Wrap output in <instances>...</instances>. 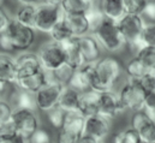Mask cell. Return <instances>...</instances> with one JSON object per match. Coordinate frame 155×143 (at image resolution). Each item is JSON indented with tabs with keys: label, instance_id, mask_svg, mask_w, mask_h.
Returning <instances> with one entry per match:
<instances>
[{
	"label": "cell",
	"instance_id": "cell-16",
	"mask_svg": "<svg viewBox=\"0 0 155 143\" xmlns=\"http://www.w3.org/2000/svg\"><path fill=\"white\" fill-rule=\"evenodd\" d=\"M93 73H94V64H84L79 69L75 70L68 85L79 93L88 91L91 89Z\"/></svg>",
	"mask_w": 155,
	"mask_h": 143
},
{
	"label": "cell",
	"instance_id": "cell-21",
	"mask_svg": "<svg viewBox=\"0 0 155 143\" xmlns=\"http://www.w3.org/2000/svg\"><path fill=\"white\" fill-rule=\"evenodd\" d=\"M99 7L106 18L114 22L120 21L126 15L123 0H100Z\"/></svg>",
	"mask_w": 155,
	"mask_h": 143
},
{
	"label": "cell",
	"instance_id": "cell-5",
	"mask_svg": "<svg viewBox=\"0 0 155 143\" xmlns=\"http://www.w3.org/2000/svg\"><path fill=\"white\" fill-rule=\"evenodd\" d=\"M85 117L79 112H66L63 126L58 130L57 143H77L84 135Z\"/></svg>",
	"mask_w": 155,
	"mask_h": 143
},
{
	"label": "cell",
	"instance_id": "cell-49",
	"mask_svg": "<svg viewBox=\"0 0 155 143\" xmlns=\"http://www.w3.org/2000/svg\"><path fill=\"white\" fill-rule=\"evenodd\" d=\"M100 143H104V142H100Z\"/></svg>",
	"mask_w": 155,
	"mask_h": 143
},
{
	"label": "cell",
	"instance_id": "cell-2",
	"mask_svg": "<svg viewBox=\"0 0 155 143\" xmlns=\"http://www.w3.org/2000/svg\"><path fill=\"white\" fill-rule=\"evenodd\" d=\"M93 35L105 51L111 53H117L126 46L125 38L120 33L118 23L108 18H105V21L93 33Z\"/></svg>",
	"mask_w": 155,
	"mask_h": 143
},
{
	"label": "cell",
	"instance_id": "cell-13",
	"mask_svg": "<svg viewBox=\"0 0 155 143\" xmlns=\"http://www.w3.org/2000/svg\"><path fill=\"white\" fill-rule=\"evenodd\" d=\"M124 111H125V108L119 99L118 93L113 91V90L100 93L97 114H100L110 120H113Z\"/></svg>",
	"mask_w": 155,
	"mask_h": 143
},
{
	"label": "cell",
	"instance_id": "cell-47",
	"mask_svg": "<svg viewBox=\"0 0 155 143\" xmlns=\"http://www.w3.org/2000/svg\"><path fill=\"white\" fill-rule=\"evenodd\" d=\"M2 2H4V0H0V7L2 6Z\"/></svg>",
	"mask_w": 155,
	"mask_h": 143
},
{
	"label": "cell",
	"instance_id": "cell-4",
	"mask_svg": "<svg viewBox=\"0 0 155 143\" xmlns=\"http://www.w3.org/2000/svg\"><path fill=\"white\" fill-rule=\"evenodd\" d=\"M118 95L125 111L129 109L132 112H138L144 109L147 90L142 87L140 79L127 78V82L118 91Z\"/></svg>",
	"mask_w": 155,
	"mask_h": 143
},
{
	"label": "cell",
	"instance_id": "cell-33",
	"mask_svg": "<svg viewBox=\"0 0 155 143\" xmlns=\"http://www.w3.org/2000/svg\"><path fill=\"white\" fill-rule=\"evenodd\" d=\"M74 72H75V70L71 66H69L68 64H64L63 66H60L55 71L48 72V73H49L51 78H53L54 81H57V82H59L64 85H68V83H69L71 76L74 75Z\"/></svg>",
	"mask_w": 155,
	"mask_h": 143
},
{
	"label": "cell",
	"instance_id": "cell-7",
	"mask_svg": "<svg viewBox=\"0 0 155 143\" xmlns=\"http://www.w3.org/2000/svg\"><path fill=\"white\" fill-rule=\"evenodd\" d=\"M63 17H64V11L61 10L60 6H53L41 1L38 5L35 30L48 35Z\"/></svg>",
	"mask_w": 155,
	"mask_h": 143
},
{
	"label": "cell",
	"instance_id": "cell-48",
	"mask_svg": "<svg viewBox=\"0 0 155 143\" xmlns=\"http://www.w3.org/2000/svg\"><path fill=\"white\" fill-rule=\"evenodd\" d=\"M36 1H39V2H40V1H41V0H36Z\"/></svg>",
	"mask_w": 155,
	"mask_h": 143
},
{
	"label": "cell",
	"instance_id": "cell-44",
	"mask_svg": "<svg viewBox=\"0 0 155 143\" xmlns=\"http://www.w3.org/2000/svg\"><path fill=\"white\" fill-rule=\"evenodd\" d=\"M77 143H100V142H97L95 138H93V137H90V136L83 135V136L79 138V141H78Z\"/></svg>",
	"mask_w": 155,
	"mask_h": 143
},
{
	"label": "cell",
	"instance_id": "cell-42",
	"mask_svg": "<svg viewBox=\"0 0 155 143\" xmlns=\"http://www.w3.org/2000/svg\"><path fill=\"white\" fill-rule=\"evenodd\" d=\"M142 17L144 19H148L149 22H155V0H149L147 2Z\"/></svg>",
	"mask_w": 155,
	"mask_h": 143
},
{
	"label": "cell",
	"instance_id": "cell-10",
	"mask_svg": "<svg viewBox=\"0 0 155 143\" xmlns=\"http://www.w3.org/2000/svg\"><path fill=\"white\" fill-rule=\"evenodd\" d=\"M7 34L11 38L12 46L15 52H27L35 42V29L25 27L12 18L8 28Z\"/></svg>",
	"mask_w": 155,
	"mask_h": 143
},
{
	"label": "cell",
	"instance_id": "cell-45",
	"mask_svg": "<svg viewBox=\"0 0 155 143\" xmlns=\"http://www.w3.org/2000/svg\"><path fill=\"white\" fill-rule=\"evenodd\" d=\"M41 1L48 5H53V6H61L64 0H41Z\"/></svg>",
	"mask_w": 155,
	"mask_h": 143
},
{
	"label": "cell",
	"instance_id": "cell-32",
	"mask_svg": "<svg viewBox=\"0 0 155 143\" xmlns=\"http://www.w3.org/2000/svg\"><path fill=\"white\" fill-rule=\"evenodd\" d=\"M113 143H143L138 134L132 128L124 129L119 131L113 138Z\"/></svg>",
	"mask_w": 155,
	"mask_h": 143
},
{
	"label": "cell",
	"instance_id": "cell-46",
	"mask_svg": "<svg viewBox=\"0 0 155 143\" xmlns=\"http://www.w3.org/2000/svg\"><path fill=\"white\" fill-rule=\"evenodd\" d=\"M8 84H6L5 82H2V81H0V95L5 91V89H6V87H7Z\"/></svg>",
	"mask_w": 155,
	"mask_h": 143
},
{
	"label": "cell",
	"instance_id": "cell-14",
	"mask_svg": "<svg viewBox=\"0 0 155 143\" xmlns=\"http://www.w3.org/2000/svg\"><path fill=\"white\" fill-rule=\"evenodd\" d=\"M15 64H16V75H17L16 81L18 78L34 75L40 70H42L38 53H33L28 51L22 52L17 58H15Z\"/></svg>",
	"mask_w": 155,
	"mask_h": 143
},
{
	"label": "cell",
	"instance_id": "cell-3",
	"mask_svg": "<svg viewBox=\"0 0 155 143\" xmlns=\"http://www.w3.org/2000/svg\"><path fill=\"white\" fill-rule=\"evenodd\" d=\"M120 29V33L125 38L126 46H129L135 53H137L143 46L140 41L142 30L144 28L146 21L141 15H130L126 13L120 21L117 22Z\"/></svg>",
	"mask_w": 155,
	"mask_h": 143
},
{
	"label": "cell",
	"instance_id": "cell-17",
	"mask_svg": "<svg viewBox=\"0 0 155 143\" xmlns=\"http://www.w3.org/2000/svg\"><path fill=\"white\" fill-rule=\"evenodd\" d=\"M48 79H49V73L42 69V70H40L34 75L23 77V78H18L15 84H16L17 88H19L22 90L36 94L40 89L48 82Z\"/></svg>",
	"mask_w": 155,
	"mask_h": 143
},
{
	"label": "cell",
	"instance_id": "cell-50",
	"mask_svg": "<svg viewBox=\"0 0 155 143\" xmlns=\"http://www.w3.org/2000/svg\"><path fill=\"white\" fill-rule=\"evenodd\" d=\"M51 143H52V142H51Z\"/></svg>",
	"mask_w": 155,
	"mask_h": 143
},
{
	"label": "cell",
	"instance_id": "cell-6",
	"mask_svg": "<svg viewBox=\"0 0 155 143\" xmlns=\"http://www.w3.org/2000/svg\"><path fill=\"white\" fill-rule=\"evenodd\" d=\"M40 63L43 70L47 72H53L60 66H63L66 62L64 48L60 43L54 41H48L40 47L38 53Z\"/></svg>",
	"mask_w": 155,
	"mask_h": 143
},
{
	"label": "cell",
	"instance_id": "cell-26",
	"mask_svg": "<svg viewBox=\"0 0 155 143\" xmlns=\"http://www.w3.org/2000/svg\"><path fill=\"white\" fill-rule=\"evenodd\" d=\"M94 5L96 0H64L60 7L64 13H87Z\"/></svg>",
	"mask_w": 155,
	"mask_h": 143
},
{
	"label": "cell",
	"instance_id": "cell-24",
	"mask_svg": "<svg viewBox=\"0 0 155 143\" xmlns=\"http://www.w3.org/2000/svg\"><path fill=\"white\" fill-rule=\"evenodd\" d=\"M11 101L13 105V108H23V109H30V111H36V100H35V94L22 90L19 88H17L12 96H11Z\"/></svg>",
	"mask_w": 155,
	"mask_h": 143
},
{
	"label": "cell",
	"instance_id": "cell-23",
	"mask_svg": "<svg viewBox=\"0 0 155 143\" xmlns=\"http://www.w3.org/2000/svg\"><path fill=\"white\" fill-rule=\"evenodd\" d=\"M79 95L81 93L75 90L74 88L65 85L59 102H58V107H60L65 112H79L78 111V104H79Z\"/></svg>",
	"mask_w": 155,
	"mask_h": 143
},
{
	"label": "cell",
	"instance_id": "cell-38",
	"mask_svg": "<svg viewBox=\"0 0 155 143\" xmlns=\"http://www.w3.org/2000/svg\"><path fill=\"white\" fill-rule=\"evenodd\" d=\"M148 117L155 121V90L154 91H147L146 95V104L143 109Z\"/></svg>",
	"mask_w": 155,
	"mask_h": 143
},
{
	"label": "cell",
	"instance_id": "cell-37",
	"mask_svg": "<svg viewBox=\"0 0 155 143\" xmlns=\"http://www.w3.org/2000/svg\"><path fill=\"white\" fill-rule=\"evenodd\" d=\"M12 113H13V106L5 100H0V126L11 121Z\"/></svg>",
	"mask_w": 155,
	"mask_h": 143
},
{
	"label": "cell",
	"instance_id": "cell-11",
	"mask_svg": "<svg viewBox=\"0 0 155 143\" xmlns=\"http://www.w3.org/2000/svg\"><path fill=\"white\" fill-rule=\"evenodd\" d=\"M138 134L143 143H155V121L144 111L134 112L131 115V126Z\"/></svg>",
	"mask_w": 155,
	"mask_h": 143
},
{
	"label": "cell",
	"instance_id": "cell-29",
	"mask_svg": "<svg viewBox=\"0 0 155 143\" xmlns=\"http://www.w3.org/2000/svg\"><path fill=\"white\" fill-rule=\"evenodd\" d=\"M125 72L129 78H134V79H141L149 70H147V68L142 64V62L135 55L134 58H131L126 65H125Z\"/></svg>",
	"mask_w": 155,
	"mask_h": 143
},
{
	"label": "cell",
	"instance_id": "cell-1",
	"mask_svg": "<svg viewBox=\"0 0 155 143\" xmlns=\"http://www.w3.org/2000/svg\"><path fill=\"white\" fill-rule=\"evenodd\" d=\"M123 71L124 66L119 59L112 55L101 58L97 63L94 64L91 89L99 93L113 90Z\"/></svg>",
	"mask_w": 155,
	"mask_h": 143
},
{
	"label": "cell",
	"instance_id": "cell-28",
	"mask_svg": "<svg viewBox=\"0 0 155 143\" xmlns=\"http://www.w3.org/2000/svg\"><path fill=\"white\" fill-rule=\"evenodd\" d=\"M48 35L51 36L52 41L58 42V43H64L65 41H68V40L74 37L71 32H70V29L68 28L65 21H64V17L55 24V27L51 30V33Z\"/></svg>",
	"mask_w": 155,
	"mask_h": 143
},
{
	"label": "cell",
	"instance_id": "cell-43",
	"mask_svg": "<svg viewBox=\"0 0 155 143\" xmlns=\"http://www.w3.org/2000/svg\"><path fill=\"white\" fill-rule=\"evenodd\" d=\"M11 21H12V18L8 16V13L5 11V8L1 6L0 7V34L5 33L7 30Z\"/></svg>",
	"mask_w": 155,
	"mask_h": 143
},
{
	"label": "cell",
	"instance_id": "cell-8",
	"mask_svg": "<svg viewBox=\"0 0 155 143\" xmlns=\"http://www.w3.org/2000/svg\"><path fill=\"white\" fill-rule=\"evenodd\" d=\"M64 88H65L64 84L54 81L49 76L48 82L35 94V100H36V107H38V109L47 113L52 108L57 107Z\"/></svg>",
	"mask_w": 155,
	"mask_h": 143
},
{
	"label": "cell",
	"instance_id": "cell-27",
	"mask_svg": "<svg viewBox=\"0 0 155 143\" xmlns=\"http://www.w3.org/2000/svg\"><path fill=\"white\" fill-rule=\"evenodd\" d=\"M0 143H28V140L19 135L10 121L0 126Z\"/></svg>",
	"mask_w": 155,
	"mask_h": 143
},
{
	"label": "cell",
	"instance_id": "cell-36",
	"mask_svg": "<svg viewBox=\"0 0 155 143\" xmlns=\"http://www.w3.org/2000/svg\"><path fill=\"white\" fill-rule=\"evenodd\" d=\"M148 1L149 0H123V4H124V8L126 13L142 16Z\"/></svg>",
	"mask_w": 155,
	"mask_h": 143
},
{
	"label": "cell",
	"instance_id": "cell-15",
	"mask_svg": "<svg viewBox=\"0 0 155 143\" xmlns=\"http://www.w3.org/2000/svg\"><path fill=\"white\" fill-rule=\"evenodd\" d=\"M78 38L79 51L84 64H95L101 59L102 47L93 34H88Z\"/></svg>",
	"mask_w": 155,
	"mask_h": 143
},
{
	"label": "cell",
	"instance_id": "cell-25",
	"mask_svg": "<svg viewBox=\"0 0 155 143\" xmlns=\"http://www.w3.org/2000/svg\"><path fill=\"white\" fill-rule=\"evenodd\" d=\"M38 5L39 4H29V5H21L16 13L15 18L21 24L35 29V19H36V12H38Z\"/></svg>",
	"mask_w": 155,
	"mask_h": 143
},
{
	"label": "cell",
	"instance_id": "cell-39",
	"mask_svg": "<svg viewBox=\"0 0 155 143\" xmlns=\"http://www.w3.org/2000/svg\"><path fill=\"white\" fill-rule=\"evenodd\" d=\"M28 143H51V134L45 129H38L28 140Z\"/></svg>",
	"mask_w": 155,
	"mask_h": 143
},
{
	"label": "cell",
	"instance_id": "cell-12",
	"mask_svg": "<svg viewBox=\"0 0 155 143\" xmlns=\"http://www.w3.org/2000/svg\"><path fill=\"white\" fill-rule=\"evenodd\" d=\"M112 128V120L100 115L94 114L85 117L84 123V135L95 138L97 142H104L108 136Z\"/></svg>",
	"mask_w": 155,
	"mask_h": 143
},
{
	"label": "cell",
	"instance_id": "cell-35",
	"mask_svg": "<svg viewBox=\"0 0 155 143\" xmlns=\"http://www.w3.org/2000/svg\"><path fill=\"white\" fill-rule=\"evenodd\" d=\"M140 41L143 47L144 46L155 47V22H146Z\"/></svg>",
	"mask_w": 155,
	"mask_h": 143
},
{
	"label": "cell",
	"instance_id": "cell-18",
	"mask_svg": "<svg viewBox=\"0 0 155 143\" xmlns=\"http://www.w3.org/2000/svg\"><path fill=\"white\" fill-rule=\"evenodd\" d=\"M64 21L74 37L90 34V25L85 13H64Z\"/></svg>",
	"mask_w": 155,
	"mask_h": 143
},
{
	"label": "cell",
	"instance_id": "cell-31",
	"mask_svg": "<svg viewBox=\"0 0 155 143\" xmlns=\"http://www.w3.org/2000/svg\"><path fill=\"white\" fill-rule=\"evenodd\" d=\"M85 16H87V19H88L89 25H90V34H93V33L100 27V24L105 21V18H106V17L104 16L102 11L100 10L99 5H94V6L85 13Z\"/></svg>",
	"mask_w": 155,
	"mask_h": 143
},
{
	"label": "cell",
	"instance_id": "cell-41",
	"mask_svg": "<svg viewBox=\"0 0 155 143\" xmlns=\"http://www.w3.org/2000/svg\"><path fill=\"white\" fill-rule=\"evenodd\" d=\"M15 52V48L12 46L11 38L7 34V32L0 34V53H5V54H11Z\"/></svg>",
	"mask_w": 155,
	"mask_h": 143
},
{
	"label": "cell",
	"instance_id": "cell-19",
	"mask_svg": "<svg viewBox=\"0 0 155 143\" xmlns=\"http://www.w3.org/2000/svg\"><path fill=\"white\" fill-rule=\"evenodd\" d=\"M99 98L100 93L90 89L88 91L81 93L79 95V104H78V111L84 117L97 114V106H99Z\"/></svg>",
	"mask_w": 155,
	"mask_h": 143
},
{
	"label": "cell",
	"instance_id": "cell-9",
	"mask_svg": "<svg viewBox=\"0 0 155 143\" xmlns=\"http://www.w3.org/2000/svg\"><path fill=\"white\" fill-rule=\"evenodd\" d=\"M11 123L15 130L25 140H29L30 136L40 128V120L35 111L30 109L13 108Z\"/></svg>",
	"mask_w": 155,
	"mask_h": 143
},
{
	"label": "cell",
	"instance_id": "cell-22",
	"mask_svg": "<svg viewBox=\"0 0 155 143\" xmlns=\"http://www.w3.org/2000/svg\"><path fill=\"white\" fill-rule=\"evenodd\" d=\"M16 78L15 58H12L10 54L0 53V81L5 82L6 84H15Z\"/></svg>",
	"mask_w": 155,
	"mask_h": 143
},
{
	"label": "cell",
	"instance_id": "cell-34",
	"mask_svg": "<svg viewBox=\"0 0 155 143\" xmlns=\"http://www.w3.org/2000/svg\"><path fill=\"white\" fill-rule=\"evenodd\" d=\"M65 114H66L65 111H63L61 108L57 106V107L52 108L51 111L47 112V119H48L49 124H51L54 129L59 130V129L63 126V124H64Z\"/></svg>",
	"mask_w": 155,
	"mask_h": 143
},
{
	"label": "cell",
	"instance_id": "cell-40",
	"mask_svg": "<svg viewBox=\"0 0 155 143\" xmlns=\"http://www.w3.org/2000/svg\"><path fill=\"white\" fill-rule=\"evenodd\" d=\"M142 87L147 91H154L155 90V70H149L141 79H140Z\"/></svg>",
	"mask_w": 155,
	"mask_h": 143
},
{
	"label": "cell",
	"instance_id": "cell-30",
	"mask_svg": "<svg viewBox=\"0 0 155 143\" xmlns=\"http://www.w3.org/2000/svg\"><path fill=\"white\" fill-rule=\"evenodd\" d=\"M136 57L142 62L147 70H155V47L144 46L137 53Z\"/></svg>",
	"mask_w": 155,
	"mask_h": 143
},
{
	"label": "cell",
	"instance_id": "cell-20",
	"mask_svg": "<svg viewBox=\"0 0 155 143\" xmlns=\"http://www.w3.org/2000/svg\"><path fill=\"white\" fill-rule=\"evenodd\" d=\"M60 45L63 46L64 52H65V58H66L65 64L71 66L74 70L79 69L81 66L84 65V62H83V58H82V54L79 51L77 37H72Z\"/></svg>",
	"mask_w": 155,
	"mask_h": 143
}]
</instances>
